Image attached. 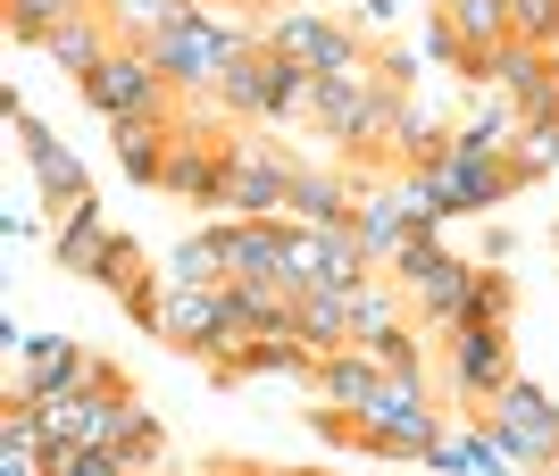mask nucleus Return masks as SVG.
Listing matches in <instances>:
<instances>
[{
    "label": "nucleus",
    "mask_w": 559,
    "mask_h": 476,
    "mask_svg": "<svg viewBox=\"0 0 559 476\" xmlns=\"http://www.w3.org/2000/svg\"><path fill=\"white\" fill-rule=\"evenodd\" d=\"M476 285H485V260H460V251H451L443 267H435V276H426L418 293H409V301H418V318L426 326H467V301H476Z\"/></svg>",
    "instance_id": "obj_19"
},
{
    "label": "nucleus",
    "mask_w": 559,
    "mask_h": 476,
    "mask_svg": "<svg viewBox=\"0 0 559 476\" xmlns=\"http://www.w3.org/2000/svg\"><path fill=\"white\" fill-rule=\"evenodd\" d=\"M435 443H443L435 409H359L350 418V452H376V460H426Z\"/></svg>",
    "instance_id": "obj_12"
},
{
    "label": "nucleus",
    "mask_w": 559,
    "mask_h": 476,
    "mask_svg": "<svg viewBox=\"0 0 559 476\" xmlns=\"http://www.w3.org/2000/svg\"><path fill=\"white\" fill-rule=\"evenodd\" d=\"M359 210L350 167H293V226H343Z\"/></svg>",
    "instance_id": "obj_21"
},
{
    "label": "nucleus",
    "mask_w": 559,
    "mask_h": 476,
    "mask_svg": "<svg viewBox=\"0 0 559 476\" xmlns=\"http://www.w3.org/2000/svg\"><path fill=\"white\" fill-rule=\"evenodd\" d=\"M100 251H109L100 201H75V210L59 217V267H68V276H100Z\"/></svg>",
    "instance_id": "obj_25"
},
{
    "label": "nucleus",
    "mask_w": 559,
    "mask_h": 476,
    "mask_svg": "<svg viewBox=\"0 0 559 476\" xmlns=\"http://www.w3.org/2000/svg\"><path fill=\"white\" fill-rule=\"evenodd\" d=\"M293 167L267 143H234L226 159V217H293Z\"/></svg>",
    "instance_id": "obj_9"
},
{
    "label": "nucleus",
    "mask_w": 559,
    "mask_h": 476,
    "mask_svg": "<svg viewBox=\"0 0 559 476\" xmlns=\"http://www.w3.org/2000/svg\"><path fill=\"white\" fill-rule=\"evenodd\" d=\"M393 185H401V210H409V226H443V217H451L443 185H435V176H426V167H401Z\"/></svg>",
    "instance_id": "obj_33"
},
{
    "label": "nucleus",
    "mask_w": 559,
    "mask_h": 476,
    "mask_svg": "<svg viewBox=\"0 0 559 476\" xmlns=\"http://www.w3.org/2000/svg\"><path fill=\"white\" fill-rule=\"evenodd\" d=\"M485 418H492V435H501L510 468H551V460H559V402L543 393L535 377H510L485 402Z\"/></svg>",
    "instance_id": "obj_4"
},
{
    "label": "nucleus",
    "mask_w": 559,
    "mask_h": 476,
    "mask_svg": "<svg viewBox=\"0 0 559 476\" xmlns=\"http://www.w3.org/2000/svg\"><path fill=\"white\" fill-rule=\"evenodd\" d=\"M451 260V242H443V226H409V242H401L393 260H384V276H393L401 293H418L426 276H435V267Z\"/></svg>",
    "instance_id": "obj_28"
},
{
    "label": "nucleus",
    "mask_w": 559,
    "mask_h": 476,
    "mask_svg": "<svg viewBox=\"0 0 559 476\" xmlns=\"http://www.w3.org/2000/svg\"><path fill=\"white\" fill-rule=\"evenodd\" d=\"M510 43L551 50L559 43V0H510Z\"/></svg>",
    "instance_id": "obj_36"
},
{
    "label": "nucleus",
    "mask_w": 559,
    "mask_h": 476,
    "mask_svg": "<svg viewBox=\"0 0 559 476\" xmlns=\"http://www.w3.org/2000/svg\"><path fill=\"white\" fill-rule=\"evenodd\" d=\"M409 93H393L376 68L359 75H326V109H318V134H326L334 151H350V159H384V134H393V109Z\"/></svg>",
    "instance_id": "obj_1"
},
{
    "label": "nucleus",
    "mask_w": 559,
    "mask_h": 476,
    "mask_svg": "<svg viewBox=\"0 0 559 476\" xmlns=\"http://www.w3.org/2000/svg\"><path fill=\"white\" fill-rule=\"evenodd\" d=\"M426 176L443 185L451 217H460V210H501L510 192H526V176H518L510 159H492V151H460V143H451V159H435V167H426Z\"/></svg>",
    "instance_id": "obj_10"
},
{
    "label": "nucleus",
    "mask_w": 559,
    "mask_h": 476,
    "mask_svg": "<svg viewBox=\"0 0 559 476\" xmlns=\"http://www.w3.org/2000/svg\"><path fill=\"white\" fill-rule=\"evenodd\" d=\"M284 235H293V217H217V260H226V285H242V276H276Z\"/></svg>",
    "instance_id": "obj_14"
},
{
    "label": "nucleus",
    "mask_w": 559,
    "mask_h": 476,
    "mask_svg": "<svg viewBox=\"0 0 559 476\" xmlns=\"http://www.w3.org/2000/svg\"><path fill=\"white\" fill-rule=\"evenodd\" d=\"M518 126H526V118H518L510 100H492L485 118H467V126H460V151H492V159H510V143H518Z\"/></svg>",
    "instance_id": "obj_32"
},
{
    "label": "nucleus",
    "mask_w": 559,
    "mask_h": 476,
    "mask_svg": "<svg viewBox=\"0 0 559 476\" xmlns=\"http://www.w3.org/2000/svg\"><path fill=\"white\" fill-rule=\"evenodd\" d=\"M234 377H318V352H309V334H251L242 343V359L234 368H217V384H234Z\"/></svg>",
    "instance_id": "obj_22"
},
{
    "label": "nucleus",
    "mask_w": 559,
    "mask_h": 476,
    "mask_svg": "<svg viewBox=\"0 0 559 476\" xmlns=\"http://www.w3.org/2000/svg\"><path fill=\"white\" fill-rule=\"evenodd\" d=\"M159 343L210 359V368H234V359H242V326H234V310H226V285H167Z\"/></svg>",
    "instance_id": "obj_3"
},
{
    "label": "nucleus",
    "mask_w": 559,
    "mask_h": 476,
    "mask_svg": "<svg viewBox=\"0 0 559 476\" xmlns=\"http://www.w3.org/2000/svg\"><path fill=\"white\" fill-rule=\"evenodd\" d=\"M284 476H318V468H284Z\"/></svg>",
    "instance_id": "obj_44"
},
{
    "label": "nucleus",
    "mask_w": 559,
    "mask_h": 476,
    "mask_svg": "<svg viewBox=\"0 0 559 476\" xmlns=\"http://www.w3.org/2000/svg\"><path fill=\"white\" fill-rule=\"evenodd\" d=\"M276 285H284V293H309V285H334V276H326V242H318V226H293V235H284V260H276Z\"/></svg>",
    "instance_id": "obj_29"
},
{
    "label": "nucleus",
    "mask_w": 559,
    "mask_h": 476,
    "mask_svg": "<svg viewBox=\"0 0 559 476\" xmlns=\"http://www.w3.org/2000/svg\"><path fill=\"white\" fill-rule=\"evenodd\" d=\"M93 443H117V460H126V468H151V452H159V418H151L126 384H100V402H93Z\"/></svg>",
    "instance_id": "obj_15"
},
{
    "label": "nucleus",
    "mask_w": 559,
    "mask_h": 476,
    "mask_svg": "<svg viewBox=\"0 0 559 476\" xmlns=\"http://www.w3.org/2000/svg\"><path fill=\"white\" fill-rule=\"evenodd\" d=\"M267 50L301 59L309 75H359L368 68V43L334 17H309V9H276V17H267Z\"/></svg>",
    "instance_id": "obj_7"
},
{
    "label": "nucleus",
    "mask_w": 559,
    "mask_h": 476,
    "mask_svg": "<svg viewBox=\"0 0 559 476\" xmlns=\"http://www.w3.org/2000/svg\"><path fill=\"white\" fill-rule=\"evenodd\" d=\"M226 159H234V143H217L210 126L176 118V143H167L159 185L176 192V201H192V210H217V217H226Z\"/></svg>",
    "instance_id": "obj_8"
},
{
    "label": "nucleus",
    "mask_w": 559,
    "mask_h": 476,
    "mask_svg": "<svg viewBox=\"0 0 559 476\" xmlns=\"http://www.w3.org/2000/svg\"><path fill=\"white\" fill-rule=\"evenodd\" d=\"M167 143H176V109H142V118H109V151L134 185H159Z\"/></svg>",
    "instance_id": "obj_17"
},
{
    "label": "nucleus",
    "mask_w": 559,
    "mask_h": 476,
    "mask_svg": "<svg viewBox=\"0 0 559 476\" xmlns=\"http://www.w3.org/2000/svg\"><path fill=\"white\" fill-rule=\"evenodd\" d=\"M301 334H309V352H318V359L350 352V285H309L301 293Z\"/></svg>",
    "instance_id": "obj_24"
},
{
    "label": "nucleus",
    "mask_w": 559,
    "mask_h": 476,
    "mask_svg": "<svg viewBox=\"0 0 559 476\" xmlns=\"http://www.w3.org/2000/svg\"><path fill=\"white\" fill-rule=\"evenodd\" d=\"M443 343H451V384L485 409L510 384V326H451Z\"/></svg>",
    "instance_id": "obj_11"
},
{
    "label": "nucleus",
    "mask_w": 559,
    "mask_h": 476,
    "mask_svg": "<svg viewBox=\"0 0 559 476\" xmlns=\"http://www.w3.org/2000/svg\"><path fill=\"white\" fill-rule=\"evenodd\" d=\"M84 109H93L100 126H109V118H142V109H167L159 59H151V50H134V43H117L109 59L84 75Z\"/></svg>",
    "instance_id": "obj_5"
},
{
    "label": "nucleus",
    "mask_w": 559,
    "mask_h": 476,
    "mask_svg": "<svg viewBox=\"0 0 559 476\" xmlns=\"http://www.w3.org/2000/svg\"><path fill=\"white\" fill-rule=\"evenodd\" d=\"M100 384H126V368L93 359L84 343H68V334H25L9 402H25V409H34V402H68V393H100Z\"/></svg>",
    "instance_id": "obj_2"
},
{
    "label": "nucleus",
    "mask_w": 559,
    "mask_h": 476,
    "mask_svg": "<svg viewBox=\"0 0 559 476\" xmlns=\"http://www.w3.org/2000/svg\"><path fill=\"white\" fill-rule=\"evenodd\" d=\"M368 352L384 359V368H409V377H426V359H418V334H409V326H393V334H376Z\"/></svg>",
    "instance_id": "obj_39"
},
{
    "label": "nucleus",
    "mask_w": 559,
    "mask_h": 476,
    "mask_svg": "<svg viewBox=\"0 0 559 476\" xmlns=\"http://www.w3.org/2000/svg\"><path fill=\"white\" fill-rule=\"evenodd\" d=\"M75 9H84V0H9V34H17V43H43L50 25H68Z\"/></svg>",
    "instance_id": "obj_35"
},
{
    "label": "nucleus",
    "mask_w": 559,
    "mask_h": 476,
    "mask_svg": "<svg viewBox=\"0 0 559 476\" xmlns=\"http://www.w3.org/2000/svg\"><path fill=\"white\" fill-rule=\"evenodd\" d=\"M368 68L393 84V93H409L418 84V68H426V50H368Z\"/></svg>",
    "instance_id": "obj_38"
},
{
    "label": "nucleus",
    "mask_w": 559,
    "mask_h": 476,
    "mask_svg": "<svg viewBox=\"0 0 559 476\" xmlns=\"http://www.w3.org/2000/svg\"><path fill=\"white\" fill-rule=\"evenodd\" d=\"M309 393H318V409H334V418H359V409L384 393V359H376L368 343L326 352V359H318V377H309Z\"/></svg>",
    "instance_id": "obj_13"
},
{
    "label": "nucleus",
    "mask_w": 559,
    "mask_h": 476,
    "mask_svg": "<svg viewBox=\"0 0 559 476\" xmlns=\"http://www.w3.org/2000/svg\"><path fill=\"white\" fill-rule=\"evenodd\" d=\"M217 109H234V118H267V43L242 50L226 68V84H217Z\"/></svg>",
    "instance_id": "obj_27"
},
{
    "label": "nucleus",
    "mask_w": 559,
    "mask_h": 476,
    "mask_svg": "<svg viewBox=\"0 0 559 476\" xmlns=\"http://www.w3.org/2000/svg\"><path fill=\"white\" fill-rule=\"evenodd\" d=\"M84 9H100V0H84Z\"/></svg>",
    "instance_id": "obj_46"
},
{
    "label": "nucleus",
    "mask_w": 559,
    "mask_h": 476,
    "mask_svg": "<svg viewBox=\"0 0 559 476\" xmlns=\"http://www.w3.org/2000/svg\"><path fill=\"white\" fill-rule=\"evenodd\" d=\"M167 285H226V260H217V226L210 235L176 242V260H167Z\"/></svg>",
    "instance_id": "obj_31"
},
{
    "label": "nucleus",
    "mask_w": 559,
    "mask_h": 476,
    "mask_svg": "<svg viewBox=\"0 0 559 476\" xmlns=\"http://www.w3.org/2000/svg\"><path fill=\"white\" fill-rule=\"evenodd\" d=\"M0 109H9V134H17L25 167H34V192H43L50 210H75V201H93V176H84V159H75V151L59 143V134H50V126L34 118V109H25L17 93L0 100Z\"/></svg>",
    "instance_id": "obj_6"
},
{
    "label": "nucleus",
    "mask_w": 559,
    "mask_h": 476,
    "mask_svg": "<svg viewBox=\"0 0 559 476\" xmlns=\"http://www.w3.org/2000/svg\"><path fill=\"white\" fill-rule=\"evenodd\" d=\"M467 326H510V276L501 267H485V285L467 301Z\"/></svg>",
    "instance_id": "obj_37"
},
{
    "label": "nucleus",
    "mask_w": 559,
    "mask_h": 476,
    "mask_svg": "<svg viewBox=\"0 0 559 476\" xmlns=\"http://www.w3.org/2000/svg\"><path fill=\"white\" fill-rule=\"evenodd\" d=\"M318 109H326V75H309L301 59L267 50V118L276 126H318Z\"/></svg>",
    "instance_id": "obj_20"
},
{
    "label": "nucleus",
    "mask_w": 559,
    "mask_h": 476,
    "mask_svg": "<svg viewBox=\"0 0 559 476\" xmlns=\"http://www.w3.org/2000/svg\"><path fill=\"white\" fill-rule=\"evenodd\" d=\"M510 167L526 176V185H543L559 167V118H526L518 126V143H510Z\"/></svg>",
    "instance_id": "obj_30"
},
{
    "label": "nucleus",
    "mask_w": 559,
    "mask_h": 476,
    "mask_svg": "<svg viewBox=\"0 0 559 476\" xmlns=\"http://www.w3.org/2000/svg\"><path fill=\"white\" fill-rule=\"evenodd\" d=\"M50 476H126V460H117V443H59V452H43Z\"/></svg>",
    "instance_id": "obj_34"
},
{
    "label": "nucleus",
    "mask_w": 559,
    "mask_h": 476,
    "mask_svg": "<svg viewBox=\"0 0 559 476\" xmlns=\"http://www.w3.org/2000/svg\"><path fill=\"white\" fill-rule=\"evenodd\" d=\"M359 25H393V0H359Z\"/></svg>",
    "instance_id": "obj_41"
},
{
    "label": "nucleus",
    "mask_w": 559,
    "mask_h": 476,
    "mask_svg": "<svg viewBox=\"0 0 559 476\" xmlns=\"http://www.w3.org/2000/svg\"><path fill=\"white\" fill-rule=\"evenodd\" d=\"M192 476H226V468H192Z\"/></svg>",
    "instance_id": "obj_43"
},
{
    "label": "nucleus",
    "mask_w": 559,
    "mask_h": 476,
    "mask_svg": "<svg viewBox=\"0 0 559 476\" xmlns=\"http://www.w3.org/2000/svg\"><path fill=\"white\" fill-rule=\"evenodd\" d=\"M543 476H559V460H551V468H543Z\"/></svg>",
    "instance_id": "obj_45"
},
{
    "label": "nucleus",
    "mask_w": 559,
    "mask_h": 476,
    "mask_svg": "<svg viewBox=\"0 0 559 476\" xmlns=\"http://www.w3.org/2000/svg\"><path fill=\"white\" fill-rule=\"evenodd\" d=\"M226 310H234V326H242V343H251V334H301V293H284L276 276L226 285Z\"/></svg>",
    "instance_id": "obj_18"
},
{
    "label": "nucleus",
    "mask_w": 559,
    "mask_h": 476,
    "mask_svg": "<svg viewBox=\"0 0 559 476\" xmlns=\"http://www.w3.org/2000/svg\"><path fill=\"white\" fill-rule=\"evenodd\" d=\"M43 50L75 75V84H84V75H93L100 59L117 50V34H109V17H100V9H75L68 25H50V34H43Z\"/></svg>",
    "instance_id": "obj_23"
},
{
    "label": "nucleus",
    "mask_w": 559,
    "mask_h": 476,
    "mask_svg": "<svg viewBox=\"0 0 559 476\" xmlns=\"http://www.w3.org/2000/svg\"><path fill=\"white\" fill-rule=\"evenodd\" d=\"M435 9H443V25L467 50H501L510 43V0H435Z\"/></svg>",
    "instance_id": "obj_26"
},
{
    "label": "nucleus",
    "mask_w": 559,
    "mask_h": 476,
    "mask_svg": "<svg viewBox=\"0 0 559 476\" xmlns=\"http://www.w3.org/2000/svg\"><path fill=\"white\" fill-rule=\"evenodd\" d=\"M226 476H284V468H259V460H234Z\"/></svg>",
    "instance_id": "obj_42"
},
{
    "label": "nucleus",
    "mask_w": 559,
    "mask_h": 476,
    "mask_svg": "<svg viewBox=\"0 0 559 476\" xmlns=\"http://www.w3.org/2000/svg\"><path fill=\"white\" fill-rule=\"evenodd\" d=\"M451 143H460V126H451L443 109L401 100V109H393V134H384V159H393V167H435V159H451Z\"/></svg>",
    "instance_id": "obj_16"
},
{
    "label": "nucleus",
    "mask_w": 559,
    "mask_h": 476,
    "mask_svg": "<svg viewBox=\"0 0 559 476\" xmlns=\"http://www.w3.org/2000/svg\"><path fill=\"white\" fill-rule=\"evenodd\" d=\"M426 68H460V59H467V43H460V34H451V25H443V9H435V17H426Z\"/></svg>",
    "instance_id": "obj_40"
}]
</instances>
